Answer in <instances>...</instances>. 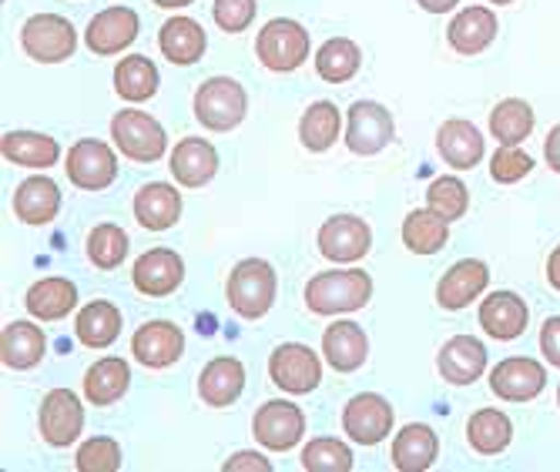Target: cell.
<instances>
[{
  "instance_id": "6da1fadb",
  "label": "cell",
  "mask_w": 560,
  "mask_h": 472,
  "mask_svg": "<svg viewBox=\"0 0 560 472\" xmlns=\"http://www.w3.org/2000/svg\"><path fill=\"white\" fill-rule=\"evenodd\" d=\"M276 269L266 258H242L238 266L229 272V285H225V298L232 305L235 315L256 322L262 315H269L272 302H276Z\"/></svg>"
},
{
  "instance_id": "7a4b0ae2",
  "label": "cell",
  "mask_w": 560,
  "mask_h": 472,
  "mask_svg": "<svg viewBox=\"0 0 560 472\" xmlns=\"http://www.w3.org/2000/svg\"><path fill=\"white\" fill-rule=\"evenodd\" d=\"M373 295V279L360 269L342 272H319L305 285V305L316 315H339L363 308Z\"/></svg>"
},
{
  "instance_id": "3957f363",
  "label": "cell",
  "mask_w": 560,
  "mask_h": 472,
  "mask_svg": "<svg viewBox=\"0 0 560 472\" xmlns=\"http://www.w3.org/2000/svg\"><path fill=\"white\" fill-rule=\"evenodd\" d=\"M248 94L235 78H209L195 91V118L209 131H232L245 121Z\"/></svg>"
},
{
  "instance_id": "277c9868",
  "label": "cell",
  "mask_w": 560,
  "mask_h": 472,
  "mask_svg": "<svg viewBox=\"0 0 560 472\" xmlns=\"http://www.w3.org/2000/svg\"><path fill=\"white\" fill-rule=\"evenodd\" d=\"M112 138H115L118 151L138 165H155L168 151L165 128L151 115L135 111V108H125L112 118Z\"/></svg>"
},
{
  "instance_id": "5b68a950",
  "label": "cell",
  "mask_w": 560,
  "mask_h": 472,
  "mask_svg": "<svg viewBox=\"0 0 560 472\" xmlns=\"http://www.w3.org/2000/svg\"><path fill=\"white\" fill-rule=\"evenodd\" d=\"M256 55L269 71L289 74V71L302 68V61L310 58V31H305L299 21L276 17L259 31Z\"/></svg>"
},
{
  "instance_id": "8992f818",
  "label": "cell",
  "mask_w": 560,
  "mask_h": 472,
  "mask_svg": "<svg viewBox=\"0 0 560 472\" xmlns=\"http://www.w3.org/2000/svg\"><path fill=\"white\" fill-rule=\"evenodd\" d=\"M21 44L27 50V58L40 61V64H61L74 55L78 31L61 14H37L24 24Z\"/></svg>"
},
{
  "instance_id": "52a82bcc",
  "label": "cell",
  "mask_w": 560,
  "mask_h": 472,
  "mask_svg": "<svg viewBox=\"0 0 560 472\" xmlns=\"http://www.w3.org/2000/svg\"><path fill=\"white\" fill-rule=\"evenodd\" d=\"M269 376L279 389L292 396H305L323 382V362L310 345L285 342L269 358Z\"/></svg>"
},
{
  "instance_id": "ba28073f",
  "label": "cell",
  "mask_w": 560,
  "mask_h": 472,
  "mask_svg": "<svg viewBox=\"0 0 560 472\" xmlns=\"http://www.w3.org/2000/svg\"><path fill=\"white\" fill-rule=\"evenodd\" d=\"M71 185H78L81 191H105L115 178H118V157L105 141H78L68 151V165H65Z\"/></svg>"
},
{
  "instance_id": "9c48e42d",
  "label": "cell",
  "mask_w": 560,
  "mask_h": 472,
  "mask_svg": "<svg viewBox=\"0 0 560 472\" xmlns=\"http://www.w3.org/2000/svg\"><path fill=\"white\" fill-rule=\"evenodd\" d=\"M252 433L256 439L272 449V452H289L299 446L302 433H305V415L295 402H285V399H272L266 402L256 418H252Z\"/></svg>"
},
{
  "instance_id": "30bf717a",
  "label": "cell",
  "mask_w": 560,
  "mask_h": 472,
  "mask_svg": "<svg viewBox=\"0 0 560 472\" xmlns=\"http://www.w3.org/2000/svg\"><path fill=\"white\" fill-rule=\"evenodd\" d=\"M342 429L355 446H376L393 429V405L376 392L352 396L342 412Z\"/></svg>"
},
{
  "instance_id": "8fae6325",
  "label": "cell",
  "mask_w": 560,
  "mask_h": 472,
  "mask_svg": "<svg viewBox=\"0 0 560 472\" xmlns=\"http://www.w3.org/2000/svg\"><path fill=\"white\" fill-rule=\"evenodd\" d=\"M544 386H547L544 365L527 355L503 358L490 369V389L503 402H534L544 392Z\"/></svg>"
},
{
  "instance_id": "7c38bea8",
  "label": "cell",
  "mask_w": 560,
  "mask_h": 472,
  "mask_svg": "<svg viewBox=\"0 0 560 472\" xmlns=\"http://www.w3.org/2000/svg\"><path fill=\"white\" fill-rule=\"evenodd\" d=\"M393 115L376 101H355L349 108V128H346V144L352 154H380L393 141Z\"/></svg>"
},
{
  "instance_id": "4fadbf2b",
  "label": "cell",
  "mask_w": 560,
  "mask_h": 472,
  "mask_svg": "<svg viewBox=\"0 0 560 472\" xmlns=\"http://www.w3.org/2000/svg\"><path fill=\"white\" fill-rule=\"evenodd\" d=\"M40 436L50 446H71L81 433H84V405L71 389H55L47 392L40 402V415H37Z\"/></svg>"
},
{
  "instance_id": "5bb4252c",
  "label": "cell",
  "mask_w": 560,
  "mask_h": 472,
  "mask_svg": "<svg viewBox=\"0 0 560 472\" xmlns=\"http://www.w3.org/2000/svg\"><path fill=\"white\" fill-rule=\"evenodd\" d=\"M131 279H135V288L141 295H148V298H165V295H172L182 285V279H185V261L172 248H151V251H144L135 261Z\"/></svg>"
},
{
  "instance_id": "9a60e30c",
  "label": "cell",
  "mask_w": 560,
  "mask_h": 472,
  "mask_svg": "<svg viewBox=\"0 0 560 472\" xmlns=\"http://www.w3.org/2000/svg\"><path fill=\"white\" fill-rule=\"evenodd\" d=\"M138 14L131 8H108V11H101L88 31H84V40H88V50L97 58H112V55H121L125 47L135 44L138 37Z\"/></svg>"
},
{
  "instance_id": "2e32d148",
  "label": "cell",
  "mask_w": 560,
  "mask_h": 472,
  "mask_svg": "<svg viewBox=\"0 0 560 472\" xmlns=\"http://www.w3.org/2000/svg\"><path fill=\"white\" fill-rule=\"evenodd\" d=\"M131 352L144 369H168V365H175L185 352V335L175 322L155 319L135 332Z\"/></svg>"
},
{
  "instance_id": "e0dca14e",
  "label": "cell",
  "mask_w": 560,
  "mask_h": 472,
  "mask_svg": "<svg viewBox=\"0 0 560 472\" xmlns=\"http://www.w3.org/2000/svg\"><path fill=\"white\" fill-rule=\"evenodd\" d=\"M373 245V232L363 219L355 215H336L329 219L323 228H319V251L329 258V261H360Z\"/></svg>"
},
{
  "instance_id": "ac0fdd59",
  "label": "cell",
  "mask_w": 560,
  "mask_h": 472,
  "mask_svg": "<svg viewBox=\"0 0 560 472\" xmlns=\"http://www.w3.org/2000/svg\"><path fill=\"white\" fill-rule=\"evenodd\" d=\"M436 369L450 386H474L487 373V345L477 335H456L440 349Z\"/></svg>"
},
{
  "instance_id": "d6986e66",
  "label": "cell",
  "mask_w": 560,
  "mask_h": 472,
  "mask_svg": "<svg viewBox=\"0 0 560 472\" xmlns=\"http://www.w3.org/2000/svg\"><path fill=\"white\" fill-rule=\"evenodd\" d=\"M490 282V269L483 266L480 258H464V261H456V266L446 269V275L440 279L436 285V305L446 308V311H460L467 308L474 298L483 295Z\"/></svg>"
},
{
  "instance_id": "ffe728a7",
  "label": "cell",
  "mask_w": 560,
  "mask_h": 472,
  "mask_svg": "<svg viewBox=\"0 0 560 472\" xmlns=\"http://www.w3.org/2000/svg\"><path fill=\"white\" fill-rule=\"evenodd\" d=\"M527 302L514 292H490L480 305V329L497 342H514L527 329Z\"/></svg>"
},
{
  "instance_id": "44dd1931",
  "label": "cell",
  "mask_w": 560,
  "mask_h": 472,
  "mask_svg": "<svg viewBox=\"0 0 560 472\" xmlns=\"http://www.w3.org/2000/svg\"><path fill=\"white\" fill-rule=\"evenodd\" d=\"M219 172V151L206 138H182L172 151V175L182 188H206Z\"/></svg>"
},
{
  "instance_id": "7402d4cb",
  "label": "cell",
  "mask_w": 560,
  "mask_h": 472,
  "mask_svg": "<svg viewBox=\"0 0 560 472\" xmlns=\"http://www.w3.org/2000/svg\"><path fill=\"white\" fill-rule=\"evenodd\" d=\"M497 27H500L497 14L490 8H464L450 21L446 37H450V47L456 50V55L474 58V55H483V50L493 44Z\"/></svg>"
},
{
  "instance_id": "603a6c76",
  "label": "cell",
  "mask_w": 560,
  "mask_h": 472,
  "mask_svg": "<svg viewBox=\"0 0 560 472\" xmlns=\"http://www.w3.org/2000/svg\"><path fill=\"white\" fill-rule=\"evenodd\" d=\"M436 148L443 154V162L456 172H470L483 162L487 154V144H483V134L477 131V125L470 121H446L440 131H436Z\"/></svg>"
},
{
  "instance_id": "cb8c5ba5",
  "label": "cell",
  "mask_w": 560,
  "mask_h": 472,
  "mask_svg": "<svg viewBox=\"0 0 560 472\" xmlns=\"http://www.w3.org/2000/svg\"><path fill=\"white\" fill-rule=\"evenodd\" d=\"M245 389V365L232 355L212 358L198 376V396L212 409H225L232 405Z\"/></svg>"
},
{
  "instance_id": "d4e9b609",
  "label": "cell",
  "mask_w": 560,
  "mask_h": 472,
  "mask_svg": "<svg viewBox=\"0 0 560 472\" xmlns=\"http://www.w3.org/2000/svg\"><path fill=\"white\" fill-rule=\"evenodd\" d=\"M135 219L148 232H165L182 219V194L168 181H151L135 194Z\"/></svg>"
},
{
  "instance_id": "484cf974",
  "label": "cell",
  "mask_w": 560,
  "mask_h": 472,
  "mask_svg": "<svg viewBox=\"0 0 560 472\" xmlns=\"http://www.w3.org/2000/svg\"><path fill=\"white\" fill-rule=\"evenodd\" d=\"M61 212V191L50 178H27L14 191V215L24 225H47Z\"/></svg>"
},
{
  "instance_id": "4316f807",
  "label": "cell",
  "mask_w": 560,
  "mask_h": 472,
  "mask_svg": "<svg viewBox=\"0 0 560 472\" xmlns=\"http://www.w3.org/2000/svg\"><path fill=\"white\" fill-rule=\"evenodd\" d=\"M0 154L21 168H50L58 165L61 144L50 134H37V131H8L0 138Z\"/></svg>"
},
{
  "instance_id": "83f0119b",
  "label": "cell",
  "mask_w": 560,
  "mask_h": 472,
  "mask_svg": "<svg viewBox=\"0 0 560 472\" xmlns=\"http://www.w3.org/2000/svg\"><path fill=\"white\" fill-rule=\"evenodd\" d=\"M370 342L355 322H336L323 335V355L336 373H355L366 362Z\"/></svg>"
},
{
  "instance_id": "f1b7e54d",
  "label": "cell",
  "mask_w": 560,
  "mask_h": 472,
  "mask_svg": "<svg viewBox=\"0 0 560 472\" xmlns=\"http://www.w3.org/2000/svg\"><path fill=\"white\" fill-rule=\"evenodd\" d=\"M440 456V439L430 426L410 423L393 439V465L399 472H427Z\"/></svg>"
},
{
  "instance_id": "f546056e",
  "label": "cell",
  "mask_w": 560,
  "mask_h": 472,
  "mask_svg": "<svg viewBox=\"0 0 560 472\" xmlns=\"http://www.w3.org/2000/svg\"><path fill=\"white\" fill-rule=\"evenodd\" d=\"M159 47H162V55L172 61V64H195L201 61V55H206V47H209V37L206 31H201L198 21L191 17H172L162 31H159Z\"/></svg>"
},
{
  "instance_id": "4dcf8cb0",
  "label": "cell",
  "mask_w": 560,
  "mask_h": 472,
  "mask_svg": "<svg viewBox=\"0 0 560 472\" xmlns=\"http://www.w3.org/2000/svg\"><path fill=\"white\" fill-rule=\"evenodd\" d=\"M128 382H131V369L128 362L118 358V355H108L94 362L88 376H84V399L91 405H115L125 392H128Z\"/></svg>"
},
{
  "instance_id": "1f68e13d",
  "label": "cell",
  "mask_w": 560,
  "mask_h": 472,
  "mask_svg": "<svg viewBox=\"0 0 560 472\" xmlns=\"http://www.w3.org/2000/svg\"><path fill=\"white\" fill-rule=\"evenodd\" d=\"M74 335L88 349H108L121 335V311L112 302H101V298L97 302H88L78 311Z\"/></svg>"
},
{
  "instance_id": "d6a6232c",
  "label": "cell",
  "mask_w": 560,
  "mask_h": 472,
  "mask_svg": "<svg viewBox=\"0 0 560 472\" xmlns=\"http://www.w3.org/2000/svg\"><path fill=\"white\" fill-rule=\"evenodd\" d=\"M27 311L40 322H58L78 305V288L71 279H40L31 292H27Z\"/></svg>"
},
{
  "instance_id": "836d02e7",
  "label": "cell",
  "mask_w": 560,
  "mask_h": 472,
  "mask_svg": "<svg viewBox=\"0 0 560 472\" xmlns=\"http://www.w3.org/2000/svg\"><path fill=\"white\" fill-rule=\"evenodd\" d=\"M47 352V339L37 326L31 322H11L0 335V358L8 369H31Z\"/></svg>"
},
{
  "instance_id": "e575fe53",
  "label": "cell",
  "mask_w": 560,
  "mask_h": 472,
  "mask_svg": "<svg viewBox=\"0 0 560 472\" xmlns=\"http://www.w3.org/2000/svg\"><path fill=\"white\" fill-rule=\"evenodd\" d=\"M467 439L480 456H500L514 439V423L511 415L500 409H480L470 415L467 423Z\"/></svg>"
},
{
  "instance_id": "d590c367",
  "label": "cell",
  "mask_w": 560,
  "mask_h": 472,
  "mask_svg": "<svg viewBox=\"0 0 560 472\" xmlns=\"http://www.w3.org/2000/svg\"><path fill=\"white\" fill-rule=\"evenodd\" d=\"M450 241V222L440 219L433 208H417L402 222V245L417 255H436Z\"/></svg>"
},
{
  "instance_id": "8d00e7d4",
  "label": "cell",
  "mask_w": 560,
  "mask_h": 472,
  "mask_svg": "<svg viewBox=\"0 0 560 472\" xmlns=\"http://www.w3.org/2000/svg\"><path fill=\"white\" fill-rule=\"evenodd\" d=\"M534 131V111L530 104L521 97H503L497 108L490 111V134L500 144H524Z\"/></svg>"
},
{
  "instance_id": "74e56055",
  "label": "cell",
  "mask_w": 560,
  "mask_h": 472,
  "mask_svg": "<svg viewBox=\"0 0 560 472\" xmlns=\"http://www.w3.org/2000/svg\"><path fill=\"white\" fill-rule=\"evenodd\" d=\"M342 118L332 101H316L299 121V141L310 151H329L339 138Z\"/></svg>"
},
{
  "instance_id": "f35d334b",
  "label": "cell",
  "mask_w": 560,
  "mask_h": 472,
  "mask_svg": "<svg viewBox=\"0 0 560 472\" xmlns=\"http://www.w3.org/2000/svg\"><path fill=\"white\" fill-rule=\"evenodd\" d=\"M360 64H363V55H360V47H355L349 37L326 40L319 47V55H316V71L329 84H346L349 78H355Z\"/></svg>"
},
{
  "instance_id": "ab89813d",
  "label": "cell",
  "mask_w": 560,
  "mask_h": 472,
  "mask_svg": "<svg viewBox=\"0 0 560 472\" xmlns=\"http://www.w3.org/2000/svg\"><path fill=\"white\" fill-rule=\"evenodd\" d=\"M115 91L125 101H148L159 91V68L148 58L135 55V58H121L115 68Z\"/></svg>"
},
{
  "instance_id": "60d3db41",
  "label": "cell",
  "mask_w": 560,
  "mask_h": 472,
  "mask_svg": "<svg viewBox=\"0 0 560 472\" xmlns=\"http://www.w3.org/2000/svg\"><path fill=\"white\" fill-rule=\"evenodd\" d=\"M84 248H88V258L94 261V266L108 272V269H118L128 258V235H125V228L105 222V225L91 228Z\"/></svg>"
},
{
  "instance_id": "b9f144b4",
  "label": "cell",
  "mask_w": 560,
  "mask_h": 472,
  "mask_svg": "<svg viewBox=\"0 0 560 472\" xmlns=\"http://www.w3.org/2000/svg\"><path fill=\"white\" fill-rule=\"evenodd\" d=\"M427 208H433V212L446 222H456V219H464L467 215V208H470V191L460 178H453V175H443L436 178L430 188H427Z\"/></svg>"
},
{
  "instance_id": "7bdbcfd3",
  "label": "cell",
  "mask_w": 560,
  "mask_h": 472,
  "mask_svg": "<svg viewBox=\"0 0 560 472\" xmlns=\"http://www.w3.org/2000/svg\"><path fill=\"white\" fill-rule=\"evenodd\" d=\"M302 469L310 472H349L352 469V449L339 439H313L302 449Z\"/></svg>"
},
{
  "instance_id": "ee69618b",
  "label": "cell",
  "mask_w": 560,
  "mask_h": 472,
  "mask_svg": "<svg viewBox=\"0 0 560 472\" xmlns=\"http://www.w3.org/2000/svg\"><path fill=\"white\" fill-rule=\"evenodd\" d=\"M74 465L81 472H118L121 469V446L108 436H94L78 449Z\"/></svg>"
},
{
  "instance_id": "f6af8a7d",
  "label": "cell",
  "mask_w": 560,
  "mask_h": 472,
  "mask_svg": "<svg viewBox=\"0 0 560 472\" xmlns=\"http://www.w3.org/2000/svg\"><path fill=\"white\" fill-rule=\"evenodd\" d=\"M534 172V157L517 144H500V151L490 157V175H493V181H500V185H514V181H521V178H527Z\"/></svg>"
},
{
  "instance_id": "bcb514c9",
  "label": "cell",
  "mask_w": 560,
  "mask_h": 472,
  "mask_svg": "<svg viewBox=\"0 0 560 472\" xmlns=\"http://www.w3.org/2000/svg\"><path fill=\"white\" fill-rule=\"evenodd\" d=\"M212 17L225 34H238L256 21V0H215Z\"/></svg>"
},
{
  "instance_id": "7dc6e473",
  "label": "cell",
  "mask_w": 560,
  "mask_h": 472,
  "mask_svg": "<svg viewBox=\"0 0 560 472\" xmlns=\"http://www.w3.org/2000/svg\"><path fill=\"white\" fill-rule=\"evenodd\" d=\"M540 349H544V358L553 365V369H560V315H553V319L544 322V329H540Z\"/></svg>"
},
{
  "instance_id": "c3c4849f",
  "label": "cell",
  "mask_w": 560,
  "mask_h": 472,
  "mask_svg": "<svg viewBox=\"0 0 560 472\" xmlns=\"http://www.w3.org/2000/svg\"><path fill=\"white\" fill-rule=\"evenodd\" d=\"M269 472L272 469V462L266 459V456H259V452H238V456H232L229 462H225V472Z\"/></svg>"
},
{
  "instance_id": "681fc988",
  "label": "cell",
  "mask_w": 560,
  "mask_h": 472,
  "mask_svg": "<svg viewBox=\"0 0 560 472\" xmlns=\"http://www.w3.org/2000/svg\"><path fill=\"white\" fill-rule=\"evenodd\" d=\"M544 157H547V168L560 175V125H557V128H550L547 144H544Z\"/></svg>"
},
{
  "instance_id": "f907efd6",
  "label": "cell",
  "mask_w": 560,
  "mask_h": 472,
  "mask_svg": "<svg viewBox=\"0 0 560 472\" xmlns=\"http://www.w3.org/2000/svg\"><path fill=\"white\" fill-rule=\"evenodd\" d=\"M547 282L560 292V245L550 251V258H547Z\"/></svg>"
},
{
  "instance_id": "816d5d0a",
  "label": "cell",
  "mask_w": 560,
  "mask_h": 472,
  "mask_svg": "<svg viewBox=\"0 0 560 472\" xmlns=\"http://www.w3.org/2000/svg\"><path fill=\"white\" fill-rule=\"evenodd\" d=\"M417 4L423 8V11H430V14H450L460 0H417Z\"/></svg>"
},
{
  "instance_id": "f5cc1de1",
  "label": "cell",
  "mask_w": 560,
  "mask_h": 472,
  "mask_svg": "<svg viewBox=\"0 0 560 472\" xmlns=\"http://www.w3.org/2000/svg\"><path fill=\"white\" fill-rule=\"evenodd\" d=\"M159 8H188V4H195V0H155Z\"/></svg>"
},
{
  "instance_id": "db71d44e",
  "label": "cell",
  "mask_w": 560,
  "mask_h": 472,
  "mask_svg": "<svg viewBox=\"0 0 560 472\" xmlns=\"http://www.w3.org/2000/svg\"><path fill=\"white\" fill-rule=\"evenodd\" d=\"M490 4H514V0H490Z\"/></svg>"
},
{
  "instance_id": "11a10c76",
  "label": "cell",
  "mask_w": 560,
  "mask_h": 472,
  "mask_svg": "<svg viewBox=\"0 0 560 472\" xmlns=\"http://www.w3.org/2000/svg\"><path fill=\"white\" fill-rule=\"evenodd\" d=\"M557 402H560V389H557Z\"/></svg>"
}]
</instances>
